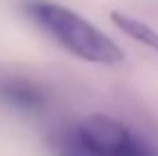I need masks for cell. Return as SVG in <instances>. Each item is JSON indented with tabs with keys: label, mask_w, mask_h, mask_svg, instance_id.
Wrapping results in <instances>:
<instances>
[{
	"label": "cell",
	"mask_w": 158,
	"mask_h": 156,
	"mask_svg": "<svg viewBox=\"0 0 158 156\" xmlns=\"http://www.w3.org/2000/svg\"><path fill=\"white\" fill-rule=\"evenodd\" d=\"M25 12L44 32H48L62 48H67L80 60L106 67L124 62L122 48L106 32H101L96 25H92L69 7H62L51 0H28Z\"/></svg>",
	"instance_id": "obj_1"
},
{
	"label": "cell",
	"mask_w": 158,
	"mask_h": 156,
	"mask_svg": "<svg viewBox=\"0 0 158 156\" xmlns=\"http://www.w3.org/2000/svg\"><path fill=\"white\" fill-rule=\"evenodd\" d=\"M71 156H158L124 122L108 115H89L69 138Z\"/></svg>",
	"instance_id": "obj_2"
},
{
	"label": "cell",
	"mask_w": 158,
	"mask_h": 156,
	"mask_svg": "<svg viewBox=\"0 0 158 156\" xmlns=\"http://www.w3.org/2000/svg\"><path fill=\"white\" fill-rule=\"evenodd\" d=\"M110 21L124 35H128L131 39L140 41V44H144L147 48H151V51L158 53V32L151 28V25H147L144 21H138L135 16H128V14H122V12H112Z\"/></svg>",
	"instance_id": "obj_3"
},
{
	"label": "cell",
	"mask_w": 158,
	"mask_h": 156,
	"mask_svg": "<svg viewBox=\"0 0 158 156\" xmlns=\"http://www.w3.org/2000/svg\"><path fill=\"white\" fill-rule=\"evenodd\" d=\"M2 94L16 108H23V110H37L44 103V94L25 80H12V83L2 85Z\"/></svg>",
	"instance_id": "obj_4"
}]
</instances>
